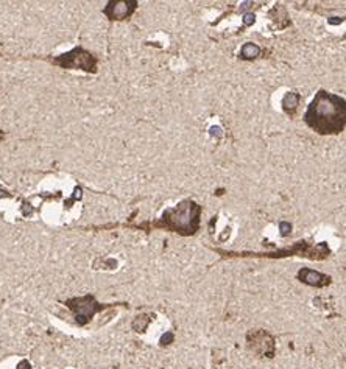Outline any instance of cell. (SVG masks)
Segmentation results:
<instances>
[{"label": "cell", "mask_w": 346, "mask_h": 369, "mask_svg": "<svg viewBox=\"0 0 346 369\" xmlns=\"http://www.w3.org/2000/svg\"><path fill=\"white\" fill-rule=\"evenodd\" d=\"M306 123L318 134H338L344 130L346 103L344 98L320 90L307 106L304 114Z\"/></svg>", "instance_id": "obj_1"}, {"label": "cell", "mask_w": 346, "mask_h": 369, "mask_svg": "<svg viewBox=\"0 0 346 369\" xmlns=\"http://www.w3.org/2000/svg\"><path fill=\"white\" fill-rule=\"evenodd\" d=\"M202 206L192 199L181 201L173 209H167L162 214V218L155 223V228H166L172 232H179L183 235H193L200 228Z\"/></svg>", "instance_id": "obj_2"}, {"label": "cell", "mask_w": 346, "mask_h": 369, "mask_svg": "<svg viewBox=\"0 0 346 369\" xmlns=\"http://www.w3.org/2000/svg\"><path fill=\"white\" fill-rule=\"evenodd\" d=\"M53 63L64 69H83L86 72L97 70V60L94 58V55H90L89 51H86L81 47H77L72 51L55 58Z\"/></svg>", "instance_id": "obj_3"}, {"label": "cell", "mask_w": 346, "mask_h": 369, "mask_svg": "<svg viewBox=\"0 0 346 369\" xmlns=\"http://www.w3.org/2000/svg\"><path fill=\"white\" fill-rule=\"evenodd\" d=\"M67 307L75 313V317H77V323L80 326H84L86 323H89V320L92 318L97 311L103 310L105 305L98 304L95 301L94 296H90V294H87V296L84 298H74V299H69L67 302Z\"/></svg>", "instance_id": "obj_4"}, {"label": "cell", "mask_w": 346, "mask_h": 369, "mask_svg": "<svg viewBox=\"0 0 346 369\" xmlns=\"http://www.w3.org/2000/svg\"><path fill=\"white\" fill-rule=\"evenodd\" d=\"M246 341L250 349L259 354L261 357H273L275 355V340L265 330H251L246 335Z\"/></svg>", "instance_id": "obj_5"}, {"label": "cell", "mask_w": 346, "mask_h": 369, "mask_svg": "<svg viewBox=\"0 0 346 369\" xmlns=\"http://www.w3.org/2000/svg\"><path fill=\"white\" fill-rule=\"evenodd\" d=\"M137 7L136 0H123V2H109L103 13L109 17L111 21H123L134 13Z\"/></svg>", "instance_id": "obj_6"}, {"label": "cell", "mask_w": 346, "mask_h": 369, "mask_svg": "<svg viewBox=\"0 0 346 369\" xmlns=\"http://www.w3.org/2000/svg\"><path fill=\"white\" fill-rule=\"evenodd\" d=\"M298 279L306 284V285H311V287H317V288H323L326 285L331 284V278L326 274H321L318 271H314V270H309V268H303L298 271Z\"/></svg>", "instance_id": "obj_7"}, {"label": "cell", "mask_w": 346, "mask_h": 369, "mask_svg": "<svg viewBox=\"0 0 346 369\" xmlns=\"http://www.w3.org/2000/svg\"><path fill=\"white\" fill-rule=\"evenodd\" d=\"M300 100H301L300 94H296V92H288V94L282 98V109L288 116H293L300 106Z\"/></svg>", "instance_id": "obj_8"}, {"label": "cell", "mask_w": 346, "mask_h": 369, "mask_svg": "<svg viewBox=\"0 0 346 369\" xmlns=\"http://www.w3.org/2000/svg\"><path fill=\"white\" fill-rule=\"evenodd\" d=\"M259 53H261L259 45L248 42V44H245V45L242 47V50H240V58H242V60H254V58H258V57H259Z\"/></svg>", "instance_id": "obj_9"}, {"label": "cell", "mask_w": 346, "mask_h": 369, "mask_svg": "<svg viewBox=\"0 0 346 369\" xmlns=\"http://www.w3.org/2000/svg\"><path fill=\"white\" fill-rule=\"evenodd\" d=\"M149 324H150V317L149 315H142V317H137L133 321V329L136 332H143L145 329H147Z\"/></svg>", "instance_id": "obj_10"}, {"label": "cell", "mask_w": 346, "mask_h": 369, "mask_svg": "<svg viewBox=\"0 0 346 369\" xmlns=\"http://www.w3.org/2000/svg\"><path fill=\"white\" fill-rule=\"evenodd\" d=\"M173 341V334L172 332H167L166 335H162V338H161V344L162 346H166V344H170Z\"/></svg>", "instance_id": "obj_11"}, {"label": "cell", "mask_w": 346, "mask_h": 369, "mask_svg": "<svg viewBox=\"0 0 346 369\" xmlns=\"http://www.w3.org/2000/svg\"><path fill=\"white\" fill-rule=\"evenodd\" d=\"M279 229H281V235L285 237V235L290 234V231H292V226H290L288 223H284V221H282V223L279 225Z\"/></svg>", "instance_id": "obj_12"}, {"label": "cell", "mask_w": 346, "mask_h": 369, "mask_svg": "<svg viewBox=\"0 0 346 369\" xmlns=\"http://www.w3.org/2000/svg\"><path fill=\"white\" fill-rule=\"evenodd\" d=\"M254 19H256V17H254V14H245L243 16V24L245 25H253L254 24Z\"/></svg>", "instance_id": "obj_13"}, {"label": "cell", "mask_w": 346, "mask_h": 369, "mask_svg": "<svg viewBox=\"0 0 346 369\" xmlns=\"http://www.w3.org/2000/svg\"><path fill=\"white\" fill-rule=\"evenodd\" d=\"M327 22H329L331 25H340L343 22V19H341V17H331V19L327 21Z\"/></svg>", "instance_id": "obj_14"}, {"label": "cell", "mask_w": 346, "mask_h": 369, "mask_svg": "<svg viewBox=\"0 0 346 369\" xmlns=\"http://www.w3.org/2000/svg\"><path fill=\"white\" fill-rule=\"evenodd\" d=\"M17 369H31V367H30V363H28L27 360H24V361H21V363H19V366H17Z\"/></svg>", "instance_id": "obj_15"}]
</instances>
